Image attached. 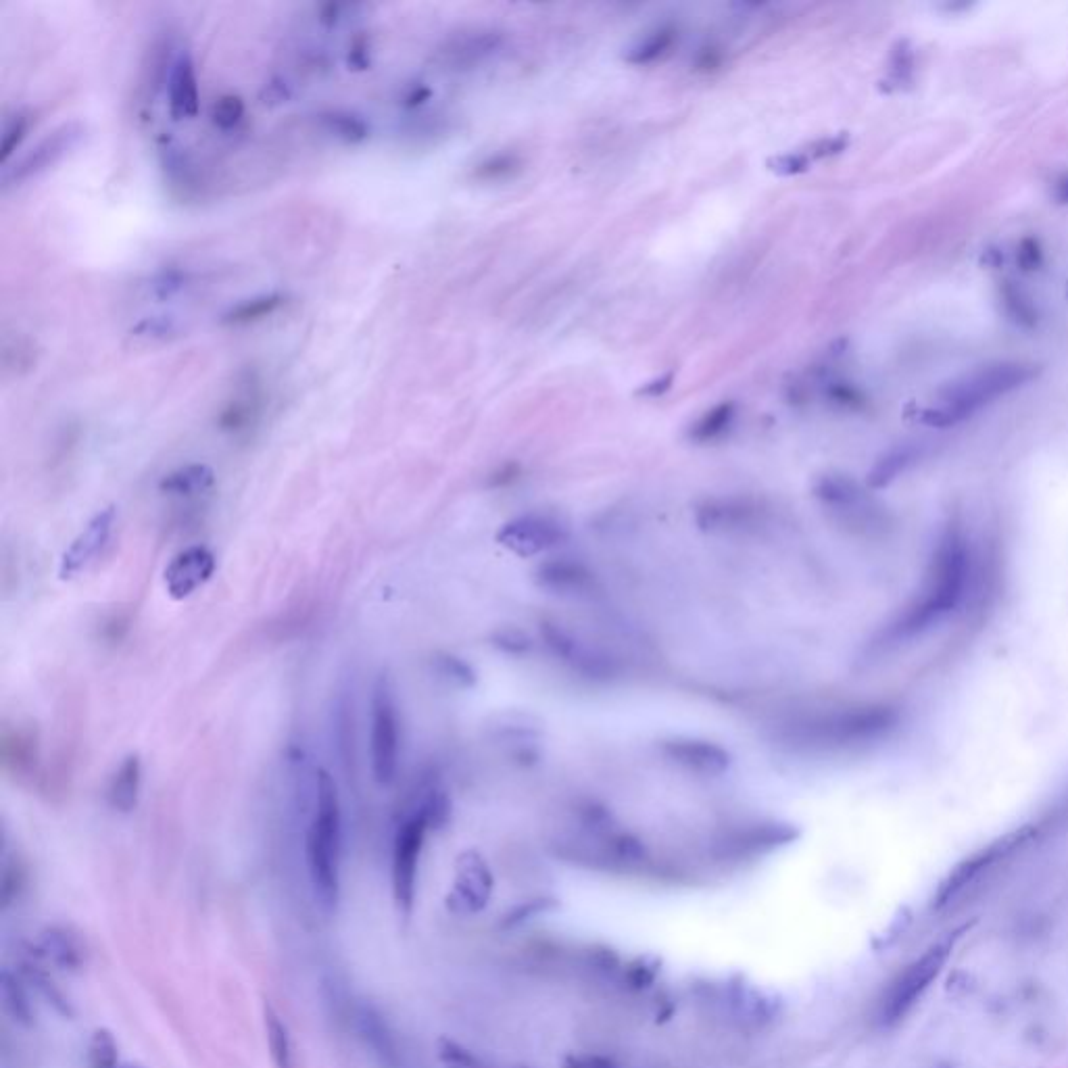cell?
<instances>
[{
  "instance_id": "1",
  "label": "cell",
  "mask_w": 1068,
  "mask_h": 1068,
  "mask_svg": "<svg viewBox=\"0 0 1068 1068\" xmlns=\"http://www.w3.org/2000/svg\"><path fill=\"white\" fill-rule=\"evenodd\" d=\"M1041 366L1033 361H993L970 370L935 393L933 405L922 409L920 422L933 428H950L975 416L983 407L1008 397L1039 378Z\"/></svg>"
},
{
  "instance_id": "2",
  "label": "cell",
  "mask_w": 1068,
  "mask_h": 1068,
  "mask_svg": "<svg viewBox=\"0 0 1068 1068\" xmlns=\"http://www.w3.org/2000/svg\"><path fill=\"white\" fill-rule=\"evenodd\" d=\"M343 812L336 781L328 770L315 772L313 812L305 837L307 875L315 902L332 914L341 900Z\"/></svg>"
},
{
  "instance_id": "3",
  "label": "cell",
  "mask_w": 1068,
  "mask_h": 1068,
  "mask_svg": "<svg viewBox=\"0 0 1068 1068\" xmlns=\"http://www.w3.org/2000/svg\"><path fill=\"white\" fill-rule=\"evenodd\" d=\"M954 948V937L941 939L935 945L916 958L912 964L906 966L904 973L897 975V979L889 985L887 993L883 995L879 1021L883 1027H893L912 1012V1008L920 1002L922 995L927 993L931 983L939 977L945 962H948Z\"/></svg>"
},
{
  "instance_id": "4",
  "label": "cell",
  "mask_w": 1068,
  "mask_h": 1068,
  "mask_svg": "<svg viewBox=\"0 0 1068 1068\" xmlns=\"http://www.w3.org/2000/svg\"><path fill=\"white\" fill-rule=\"evenodd\" d=\"M430 822L422 810L411 812L395 833L393 839V858H391V885L397 910L407 918L414 910L416 889H418V872L420 858L426 835L430 831Z\"/></svg>"
},
{
  "instance_id": "5",
  "label": "cell",
  "mask_w": 1068,
  "mask_h": 1068,
  "mask_svg": "<svg viewBox=\"0 0 1068 1068\" xmlns=\"http://www.w3.org/2000/svg\"><path fill=\"white\" fill-rule=\"evenodd\" d=\"M370 764L378 785H391L399 766V714L393 687L380 676L372 693Z\"/></svg>"
},
{
  "instance_id": "6",
  "label": "cell",
  "mask_w": 1068,
  "mask_h": 1068,
  "mask_svg": "<svg viewBox=\"0 0 1068 1068\" xmlns=\"http://www.w3.org/2000/svg\"><path fill=\"white\" fill-rule=\"evenodd\" d=\"M541 637L555 660H560L572 672L597 683H608L618 674V664L608 653L580 641L564 624L543 620Z\"/></svg>"
},
{
  "instance_id": "7",
  "label": "cell",
  "mask_w": 1068,
  "mask_h": 1068,
  "mask_svg": "<svg viewBox=\"0 0 1068 1068\" xmlns=\"http://www.w3.org/2000/svg\"><path fill=\"white\" fill-rule=\"evenodd\" d=\"M568 541V526L547 514H524L507 520L499 532L497 543L518 557H537Z\"/></svg>"
},
{
  "instance_id": "8",
  "label": "cell",
  "mask_w": 1068,
  "mask_h": 1068,
  "mask_svg": "<svg viewBox=\"0 0 1068 1068\" xmlns=\"http://www.w3.org/2000/svg\"><path fill=\"white\" fill-rule=\"evenodd\" d=\"M82 138L84 126L78 124V121H69V124H63L61 128L53 130L46 138H42L32 151H28L13 167L7 169L3 174V190L7 192L42 176L65 155L74 151L82 142Z\"/></svg>"
},
{
  "instance_id": "9",
  "label": "cell",
  "mask_w": 1068,
  "mask_h": 1068,
  "mask_svg": "<svg viewBox=\"0 0 1068 1068\" xmlns=\"http://www.w3.org/2000/svg\"><path fill=\"white\" fill-rule=\"evenodd\" d=\"M764 520L766 509L747 497H712L695 509L697 528L716 537L758 530Z\"/></svg>"
},
{
  "instance_id": "10",
  "label": "cell",
  "mask_w": 1068,
  "mask_h": 1068,
  "mask_svg": "<svg viewBox=\"0 0 1068 1068\" xmlns=\"http://www.w3.org/2000/svg\"><path fill=\"white\" fill-rule=\"evenodd\" d=\"M801 835L797 824L783 820H760L743 824V827L728 829L718 841L716 847L722 856L728 858H749L770 854L774 849L791 845Z\"/></svg>"
},
{
  "instance_id": "11",
  "label": "cell",
  "mask_w": 1068,
  "mask_h": 1068,
  "mask_svg": "<svg viewBox=\"0 0 1068 1068\" xmlns=\"http://www.w3.org/2000/svg\"><path fill=\"white\" fill-rule=\"evenodd\" d=\"M493 872L478 852L468 849L455 862V879L447 897V908L455 914L468 916L480 912L493 895Z\"/></svg>"
},
{
  "instance_id": "12",
  "label": "cell",
  "mask_w": 1068,
  "mask_h": 1068,
  "mask_svg": "<svg viewBox=\"0 0 1068 1068\" xmlns=\"http://www.w3.org/2000/svg\"><path fill=\"white\" fill-rule=\"evenodd\" d=\"M658 747L670 764L697 776H722L733 766L731 751L710 739L676 735L662 739Z\"/></svg>"
},
{
  "instance_id": "13",
  "label": "cell",
  "mask_w": 1068,
  "mask_h": 1068,
  "mask_svg": "<svg viewBox=\"0 0 1068 1068\" xmlns=\"http://www.w3.org/2000/svg\"><path fill=\"white\" fill-rule=\"evenodd\" d=\"M215 568V555L205 545H192L180 551L163 572L167 595L176 601L192 597L213 578Z\"/></svg>"
},
{
  "instance_id": "14",
  "label": "cell",
  "mask_w": 1068,
  "mask_h": 1068,
  "mask_svg": "<svg viewBox=\"0 0 1068 1068\" xmlns=\"http://www.w3.org/2000/svg\"><path fill=\"white\" fill-rule=\"evenodd\" d=\"M113 524H115L113 505L101 509L99 514L92 516V520L84 526V530L78 534V537L71 541V545L65 549L61 557V564H59L61 580H71L80 572H84L96 560V555L103 551V547L107 545L111 537Z\"/></svg>"
},
{
  "instance_id": "15",
  "label": "cell",
  "mask_w": 1068,
  "mask_h": 1068,
  "mask_svg": "<svg viewBox=\"0 0 1068 1068\" xmlns=\"http://www.w3.org/2000/svg\"><path fill=\"white\" fill-rule=\"evenodd\" d=\"M263 411V386L257 372H242L234 395L224 403L220 416H217V428L226 434L240 436L253 430Z\"/></svg>"
},
{
  "instance_id": "16",
  "label": "cell",
  "mask_w": 1068,
  "mask_h": 1068,
  "mask_svg": "<svg viewBox=\"0 0 1068 1068\" xmlns=\"http://www.w3.org/2000/svg\"><path fill=\"white\" fill-rule=\"evenodd\" d=\"M30 954L48 966L65 970V973H80L88 962L84 939L65 925L44 927L32 943Z\"/></svg>"
},
{
  "instance_id": "17",
  "label": "cell",
  "mask_w": 1068,
  "mask_h": 1068,
  "mask_svg": "<svg viewBox=\"0 0 1068 1068\" xmlns=\"http://www.w3.org/2000/svg\"><path fill=\"white\" fill-rule=\"evenodd\" d=\"M537 585L560 597H587L597 589L595 574L572 557H553L534 572Z\"/></svg>"
},
{
  "instance_id": "18",
  "label": "cell",
  "mask_w": 1068,
  "mask_h": 1068,
  "mask_svg": "<svg viewBox=\"0 0 1068 1068\" xmlns=\"http://www.w3.org/2000/svg\"><path fill=\"white\" fill-rule=\"evenodd\" d=\"M167 109L176 121L194 119L201 113V92L197 67H194L192 55L186 48H178L172 71L167 80Z\"/></svg>"
},
{
  "instance_id": "19",
  "label": "cell",
  "mask_w": 1068,
  "mask_h": 1068,
  "mask_svg": "<svg viewBox=\"0 0 1068 1068\" xmlns=\"http://www.w3.org/2000/svg\"><path fill=\"white\" fill-rule=\"evenodd\" d=\"M3 764L17 779H30L38 764V733L32 726L7 728L3 735Z\"/></svg>"
},
{
  "instance_id": "20",
  "label": "cell",
  "mask_w": 1068,
  "mask_h": 1068,
  "mask_svg": "<svg viewBox=\"0 0 1068 1068\" xmlns=\"http://www.w3.org/2000/svg\"><path fill=\"white\" fill-rule=\"evenodd\" d=\"M501 44V36L493 32H476V34H461L453 40H449L441 51L439 61L447 65L449 69H466L474 63H480L484 57L495 53V48Z\"/></svg>"
},
{
  "instance_id": "21",
  "label": "cell",
  "mask_w": 1068,
  "mask_h": 1068,
  "mask_svg": "<svg viewBox=\"0 0 1068 1068\" xmlns=\"http://www.w3.org/2000/svg\"><path fill=\"white\" fill-rule=\"evenodd\" d=\"M142 787V762L138 754H130L117 770L113 772L109 787H107V801L109 806L119 814H130L138 806Z\"/></svg>"
},
{
  "instance_id": "22",
  "label": "cell",
  "mask_w": 1068,
  "mask_h": 1068,
  "mask_svg": "<svg viewBox=\"0 0 1068 1068\" xmlns=\"http://www.w3.org/2000/svg\"><path fill=\"white\" fill-rule=\"evenodd\" d=\"M357 1023L363 1041H366V1046H370L372 1054L382 1062V1066L399 1068L397 1041L384 1018L372 1006H363L357 1014Z\"/></svg>"
},
{
  "instance_id": "23",
  "label": "cell",
  "mask_w": 1068,
  "mask_h": 1068,
  "mask_svg": "<svg viewBox=\"0 0 1068 1068\" xmlns=\"http://www.w3.org/2000/svg\"><path fill=\"white\" fill-rule=\"evenodd\" d=\"M215 487V472L207 464H188L161 478L159 491L172 497H199Z\"/></svg>"
},
{
  "instance_id": "24",
  "label": "cell",
  "mask_w": 1068,
  "mask_h": 1068,
  "mask_svg": "<svg viewBox=\"0 0 1068 1068\" xmlns=\"http://www.w3.org/2000/svg\"><path fill=\"white\" fill-rule=\"evenodd\" d=\"M0 998H3L5 1012L11 1016V1021L17 1023L23 1029H32L36 1025V1010L30 998V991L26 985V979L11 973L5 968L0 973Z\"/></svg>"
},
{
  "instance_id": "25",
  "label": "cell",
  "mask_w": 1068,
  "mask_h": 1068,
  "mask_svg": "<svg viewBox=\"0 0 1068 1068\" xmlns=\"http://www.w3.org/2000/svg\"><path fill=\"white\" fill-rule=\"evenodd\" d=\"M286 303H288V297L282 295V293L259 295V297H253V299H247V301H240L238 305H234L232 309H228L224 313L222 324L230 326V328L253 326L257 322L272 318V315H276L280 309L286 307Z\"/></svg>"
},
{
  "instance_id": "26",
  "label": "cell",
  "mask_w": 1068,
  "mask_h": 1068,
  "mask_svg": "<svg viewBox=\"0 0 1068 1068\" xmlns=\"http://www.w3.org/2000/svg\"><path fill=\"white\" fill-rule=\"evenodd\" d=\"M263 1027L274 1068H297L295 1046L293 1039H290V1031L272 1004L263 1006Z\"/></svg>"
},
{
  "instance_id": "27",
  "label": "cell",
  "mask_w": 1068,
  "mask_h": 1068,
  "mask_svg": "<svg viewBox=\"0 0 1068 1068\" xmlns=\"http://www.w3.org/2000/svg\"><path fill=\"white\" fill-rule=\"evenodd\" d=\"M23 979H26V983H30L38 991V995L48 1006L55 1008L57 1014H61L65 1018L74 1016V1006H71V1002L67 1000V995L63 993V989L57 985V981L51 977V973H48L44 962H40L38 958L32 956L26 964H23Z\"/></svg>"
},
{
  "instance_id": "28",
  "label": "cell",
  "mask_w": 1068,
  "mask_h": 1068,
  "mask_svg": "<svg viewBox=\"0 0 1068 1068\" xmlns=\"http://www.w3.org/2000/svg\"><path fill=\"white\" fill-rule=\"evenodd\" d=\"M737 420V405L731 403V401H724L716 407H712L710 411H706L689 430V436L691 441L699 443V445H706V443H714L718 439H722V436L733 428Z\"/></svg>"
},
{
  "instance_id": "29",
  "label": "cell",
  "mask_w": 1068,
  "mask_h": 1068,
  "mask_svg": "<svg viewBox=\"0 0 1068 1068\" xmlns=\"http://www.w3.org/2000/svg\"><path fill=\"white\" fill-rule=\"evenodd\" d=\"M318 124L322 126L326 134L334 136L336 140H341L345 144H361L370 138L368 121L351 111H341V109L326 111L318 117Z\"/></svg>"
},
{
  "instance_id": "30",
  "label": "cell",
  "mask_w": 1068,
  "mask_h": 1068,
  "mask_svg": "<svg viewBox=\"0 0 1068 1068\" xmlns=\"http://www.w3.org/2000/svg\"><path fill=\"white\" fill-rule=\"evenodd\" d=\"M676 38H678V32L672 26H662L658 30H653L645 38H641L633 48H630V51L626 53V61L633 65H649L653 61H658L674 46Z\"/></svg>"
},
{
  "instance_id": "31",
  "label": "cell",
  "mask_w": 1068,
  "mask_h": 1068,
  "mask_svg": "<svg viewBox=\"0 0 1068 1068\" xmlns=\"http://www.w3.org/2000/svg\"><path fill=\"white\" fill-rule=\"evenodd\" d=\"M430 666H432L436 676L443 678L445 683H449L453 687H459V689H470L478 681L476 670L464 658H457V655L447 653V651L434 653L432 660H430Z\"/></svg>"
},
{
  "instance_id": "32",
  "label": "cell",
  "mask_w": 1068,
  "mask_h": 1068,
  "mask_svg": "<svg viewBox=\"0 0 1068 1068\" xmlns=\"http://www.w3.org/2000/svg\"><path fill=\"white\" fill-rule=\"evenodd\" d=\"M34 124V115L30 109H17L5 119L3 142H0V161L9 163V159L21 149L23 140L28 138Z\"/></svg>"
},
{
  "instance_id": "33",
  "label": "cell",
  "mask_w": 1068,
  "mask_h": 1068,
  "mask_svg": "<svg viewBox=\"0 0 1068 1068\" xmlns=\"http://www.w3.org/2000/svg\"><path fill=\"white\" fill-rule=\"evenodd\" d=\"M245 117H247L245 101H242L240 96H234V94L220 96V99H215V103L211 107L213 126L220 132H224V134L236 132L242 124H245Z\"/></svg>"
},
{
  "instance_id": "34",
  "label": "cell",
  "mask_w": 1068,
  "mask_h": 1068,
  "mask_svg": "<svg viewBox=\"0 0 1068 1068\" xmlns=\"http://www.w3.org/2000/svg\"><path fill=\"white\" fill-rule=\"evenodd\" d=\"M86 1060L90 1068H119V1046L109 1029H96L90 1035Z\"/></svg>"
},
{
  "instance_id": "35",
  "label": "cell",
  "mask_w": 1068,
  "mask_h": 1068,
  "mask_svg": "<svg viewBox=\"0 0 1068 1068\" xmlns=\"http://www.w3.org/2000/svg\"><path fill=\"white\" fill-rule=\"evenodd\" d=\"M520 159L514 153H495L480 161L474 169V178L480 182H497L518 172Z\"/></svg>"
},
{
  "instance_id": "36",
  "label": "cell",
  "mask_w": 1068,
  "mask_h": 1068,
  "mask_svg": "<svg viewBox=\"0 0 1068 1068\" xmlns=\"http://www.w3.org/2000/svg\"><path fill=\"white\" fill-rule=\"evenodd\" d=\"M190 282H192V274L186 272V270H163L151 282L153 284V295L157 299H161V301L172 299V297L184 293V290L190 286Z\"/></svg>"
},
{
  "instance_id": "37",
  "label": "cell",
  "mask_w": 1068,
  "mask_h": 1068,
  "mask_svg": "<svg viewBox=\"0 0 1068 1068\" xmlns=\"http://www.w3.org/2000/svg\"><path fill=\"white\" fill-rule=\"evenodd\" d=\"M491 641H493V647H497L499 651L507 655H524L532 649L530 637L516 626L499 628L497 633L491 637Z\"/></svg>"
},
{
  "instance_id": "38",
  "label": "cell",
  "mask_w": 1068,
  "mask_h": 1068,
  "mask_svg": "<svg viewBox=\"0 0 1068 1068\" xmlns=\"http://www.w3.org/2000/svg\"><path fill=\"white\" fill-rule=\"evenodd\" d=\"M178 332L180 326L172 318H147L132 330L134 336L144 338V341H167V338L176 336Z\"/></svg>"
},
{
  "instance_id": "39",
  "label": "cell",
  "mask_w": 1068,
  "mask_h": 1068,
  "mask_svg": "<svg viewBox=\"0 0 1068 1068\" xmlns=\"http://www.w3.org/2000/svg\"><path fill=\"white\" fill-rule=\"evenodd\" d=\"M439 1058L445 1068H480L476 1056L451 1039L439 1041Z\"/></svg>"
},
{
  "instance_id": "40",
  "label": "cell",
  "mask_w": 1068,
  "mask_h": 1068,
  "mask_svg": "<svg viewBox=\"0 0 1068 1068\" xmlns=\"http://www.w3.org/2000/svg\"><path fill=\"white\" fill-rule=\"evenodd\" d=\"M349 69L363 71L372 65V40L366 34H359L351 40L347 51Z\"/></svg>"
},
{
  "instance_id": "41",
  "label": "cell",
  "mask_w": 1068,
  "mask_h": 1068,
  "mask_svg": "<svg viewBox=\"0 0 1068 1068\" xmlns=\"http://www.w3.org/2000/svg\"><path fill=\"white\" fill-rule=\"evenodd\" d=\"M770 169L776 174L781 176H793V174H801L806 172V169L810 167V157L806 153H789V155H781V157H774L770 163Z\"/></svg>"
},
{
  "instance_id": "42",
  "label": "cell",
  "mask_w": 1068,
  "mask_h": 1068,
  "mask_svg": "<svg viewBox=\"0 0 1068 1068\" xmlns=\"http://www.w3.org/2000/svg\"><path fill=\"white\" fill-rule=\"evenodd\" d=\"M355 9H359L357 5H343V3H328V5H322L318 7V21L322 23V26H338V23L349 19V13H353Z\"/></svg>"
},
{
  "instance_id": "43",
  "label": "cell",
  "mask_w": 1068,
  "mask_h": 1068,
  "mask_svg": "<svg viewBox=\"0 0 1068 1068\" xmlns=\"http://www.w3.org/2000/svg\"><path fill=\"white\" fill-rule=\"evenodd\" d=\"M432 96V90L426 86V84H411L403 90L401 94V107L407 109V111H414V109H420L422 105H426V101H430Z\"/></svg>"
},
{
  "instance_id": "44",
  "label": "cell",
  "mask_w": 1068,
  "mask_h": 1068,
  "mask_svg": "<svg viewBox=\"0 0 1068 1068\" xmlns=\"http://www.w3.org/2000/svg\"><path fill=\"white\" fill-rule=\"evenodd\" d=\"M845 144H847V140H845L843 136L829 138V140H820V142L814 144L812 151L808 153V157L812 155V157H816V159H822V157L837 155V153H841V151L845 149Z\"/></svg>"
},
{
  "instance_id": "45",
  "label": "cell",
  "mask_w": 1068,
  "mask_h": 1068,
  "mask_svg": "<svg viewBox=\"0 0 1068 1068\" xmlns=\"http://www.w3.org/2000/svg\"><path fill=\"white\" fill-rule=\"evenodd\" d=\"M655 973H658V966H649L645 960H639L637 964L630 966V981L637 987H645L653 981Z\"/></svg>"
},
{
  "instance_id": "46",
  "label": "cell",
  "mask_w": 1068,
  "mask_h": 1068,
  "mask_svg": "<svg viewBox=\"0 0 1068 1068\" xmlns=\"http://www.w3.org/2000/svg\"><path fill=\"white\" fill-rule=\"evenodd\" d=\"M831 397H833L837 403L847 405V407H858V405L862 403L860 393L856 391V388L847 386V384H837V386H833Z\"/></svg>"
},
{
  "instance_id": "47",
  "label": "cell",
  "mask_w": 1068,
  "mask_h": 1068,
  "mask_svg": "<svg viewBox=\"0 0 1068 1068\" xmlns=\"http://www.w3.org/2000/svg\"><path fill=\"white\" fill-rule=\"evenodd\" d=\"M672 380H674L672 374H666V376L655 378V380H651V382H647L645 386L639 388V395H645V397H660V395H664V393L668 391V388L672 386Z\"/></svg>"
},
{
  "instance_id": "48",
  "label": "cell",
  "mask_w": 1068,
  "mask_h": 1068,
  "mask_svg": "<svg viewBox=\"0 0 1068 1068\" xmlns=\"http://www.w3.org/2000/svg\"><path fill=\"white\" fill-rule=\"evenodd\" d=\"M1018 257H1021V263L1025 265V270H1031V267L1037 265V257H1039V249L1033 240H1027L1025 245L1021 247V251H1018Z\"/></svg>"
},
{
  "instance_id": "49",
  "label": "cell",
  "mask_w": 1068,
  "mask_h": 1068,
  "mask_svg": "<svg viewBox=\"0 0 1068 1068\" xmlns=\"http://www.w3.org/2000/svg\"><path fill=\"white\" fill-rule=\"evenodd\" d=\"M1054 194H1056V199H1058L1060 203H1068V176H1064L1062 180L1056 182Z\"/></svg>"
},
{
  "instance_id": "50",
  "label": "cell",
  "mask_w": 1068,
  "mask_h": 1068,
  "mask_svg": "<svg viewBox=\"0 0 1068 1068\" xmlns=\"http://www.w3.org/2000/svg\"><path fill=\"white\" fill-rule=\"evenodd\" d=\"M119 1068H140V1066L138 1064H121Z\"/></svg>"
}]
</instances>
